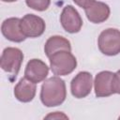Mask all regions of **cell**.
Segmentation results:
<instances>
[{
  "label": "cell",
  "instance_id": "cell-1",
  "mask_svg": "<svg viewBox=\"0 0 120 120\" xmlns=\"http://www.w3.org/2000/svg\"><path fill=\"white\" fill-rule=\"evenodd\" d=\"M67 98V89L64 80L58 76L44 81L40 90V100L46 107L61 105Z\"/></svg>",
  "mask_w": 120,
  "mask_h": 120
},
{
  "label": "cell",
  "instance_id": "cell-2",
  "mask_svg": "<svg viewBox=\"0 0 120 120\" xmlns=\"http://www.w3.org/2000/svg\"><path fill=\"white\" fill-rule=\"evenodd\" d=\"M50 68L56 76H66L70 74L77 67L76 57L67 50L55 52L50 57Z\"/></svg>",
  "mask_w": 120,
  "mask_h": 120
},
{
  "label": "cell",
  "instance_id": "cell-3",
  "mask_svg": "<svg viewBox=\"0 0 120 120\" xmlns=\"http://www.w3.org/2000/svg\"><path fill=\"white\" fill-rule=\"evenodd\" d=\"M99 51L109 56L116 55L120 52V30L108 28L103 30L98 39Z\"/></svg>",
  "mask_w": 120,
  "mask_h": 120
},
{
  "label": "cell",
  "instance_id": "cell-4",
  "mask_svg": "<svg viewBox=\"0 0 120 120\" xmlns=\"http://www.w3.org/2000/svg\"><path fill=\"white\" fill-rule=\"evenodd\" d=\"M23 61V53L22 52L14 47H8L4 49L1 59H0V66L2 69L13 77L16 78L18 75L22 63Z\"/></svg>",
  "mask_w": 120,
  "mask_h": 120
},
{
  "label": "cell",
  "instance_id": "cell-5",
  "mask_svg": "<svg viewBox=\"0 0 120 120\" xmlns=\"http://www.w3.org/2000/svg\"><path fill=\"white\" fill-rule=\"evenodd\" d=\"M21 30L26 38H38L46 28L45 22L39 16L35 14H26L21 19Z\"/></svg>",
  "mask_w": 120,
  "mask_h": 120
},
{
  "label": "cell",
  "instance_id": "cell-6",
  "mask_svg": "<svg viewBox=\"0 0 120 120\" xmlns=\"http://www.w3.org/2000/svg\"><path fill=\"white\" fill-rule=\"evenodd\" d=\"M93 77L88 71L79 72L70 82V91L74 98H83L87 97L92 90Z\"/></svg>",
  "mask_w": 120,
  "mask_h": 120
},
{
  "label": "cell",
  "instance_id": "cell-7",
  "mask_svg": "<svg viewBox=\"0 0 120 120\" xmlns=\"http://www.w3.org/2000/svg\"><path fill=\"white\" fill-rule=\"evenodd\" d=\"M62 27L70 34L78 33L82 26V19L78 10L71 5L66 6L60 15Z\"/></svg>",
  "mask_w": 120,
  "mask_h": 120
},
{
  "label": "cell",
  "instance_id": "cell-8",
  "mask_svg": "<svg viewBox=\"0 0 120 120\" xmlns=\"http://www.w3.org/2000/svg\"><path fill=\"white\" fill-rule=\"evenodd\" d=\"M85 15L93 23H101L105 22L111 13L110 7L100 1H92L84 8Z\"/></svg>",
  "mask_w": 120,
  "mask_h": 120
},
{
  "label": "cell",
  "instance_id": "cell-9",
  "mask_svg": "<svg viewBox=\"0 0 120 120\" xmlns=\"http://www.w3.org/2000/svg\"><path fill=\"white\" fill-rule=\"evenodd\" d=\"M49 73L48 66L40 59H31L28 61L24 70V77L29 81L38 83L44 81Z\"/></svg>",
  "mask_w": 120,
  "mask_h": 120
},
{
  "label": "cell",
  "instance_id": "cell-10",
  "mask_svg": "<svg viewBox=\"0 0 120 120\" xmlns=\"http://www.w3.org/2000/svg\"><path fill=\"white\" fill-rule=\"evenodd\" d=\"M113 74L112 71L105 70L100 71L95 77L94 87L95 94L98 98H105L113 94L112 91V78Z\"/></svg>",
  "mask_w": 120,
  "mask_h": 120
},
{
  "label": "cell",
  "instance_id": "cell-11",
  "mask_svg": "<svg viewBox=\"0 0 120 120\" xmlns=\"http://www.w3.org/2000/svg\"><path fill=\"white\" fill-rule=\"evenodd\" d=\"M21 19L11 17L6 19L1 25V32L3 36L12 42H22L26 37L22 34L20 26Z\"/></svg>",
  "mask_w": 120,
  "mask_h": 120
},
{
  "label": "cell",
  "instance_id": "cell-12",
  "mask_svg": "<svg viewBox=\"0 0 120 120\" xmlns=\"http://www.w3.org/2000/svg\"><path fill=\"white\" fill-rule=\"evenodd\" d=\"M36 83L28 79L22 78L14 87V96L21 102H30L36 96Z\"/></svg>",
  "mask_w": 120,
  "mask_h": 120
},
{
  "label": "cell",
  "instance_id": "cell-13",
  "mask_svg": "<svg viewBox=\"0 0 120 120\" xmlns=\"http://www.w3.org/2000/svg\"><path fill=\"white\" fill-rule=\"evenodd\" d=\"M61 50H67L71 52V45L69 40L62 36H52L49 38L44 45V52L48 58L55 52Z\"/></svg>",
  "mask_w": 120,
  "mask_h": 120
},
{
  "label": "cell",
  "instance_id": "cell-14",
  "mask_svg": "<svg viewBox=\"0 0 120 120\" xmlns=\"http://www.w3.org/2000/svg\"><path fill=\"white\" fill-rule=\"evenodd\" d=\"M25 3L32 9L44 11L50 7L51 0H25Z\"/></svg>",
  "mask_w": 120,
  "mask_h": 120
},
{
  "label": "cell",
  "instance_id": "cell-15",
  "mask_svg": "<svg viewBox=\"0 0 120 120\" xmlns=\"http://www.w3.org/2000/svg\"><path fill=\"white\" fill-rule=\"evenodd\" d=\"M112 91H113V94H120V69H118L113 74Z\"/></svg>",
  "mask_w": 120,
  "mask_h": 120
},
{
  "label": "cell",
  "instance_id": "cell-16",
  "mask_svg": "<svg viewBox=\"0 0 120 120\" xmlns=\"http://www.w3.org/2000/svg\"><path fill=\"white\" fill-rule=\"evenodd\" d=\"M77 6H79V7H81V8H85L89 3H91L92 1H94V0H72Z\"/></svg>",
  "mask_w": 120,
  "mask_h": 120
},
{
  "label": "cell",
  "instance_id": "cell-17",
  "mask_svg": "<svg viewBox=\"0 0 120 120\" xmlns=\"http://www.w3.org/2000/svg\"><path fill=\"white\" fill-rule=\"evenodd\" d=\"M62 117L63 118H68L67 115L61 113L60 112H55L54 113H52V114H49V115L46 116V118H62Z\"/></svg>",
  "mask_w": 120,
  "mask_h": 120
},
{
  "label": "cell",
  "instance_id": "cell-18",
  "mask_svg": "<svg viewBox=\"0 0 120 120\" xmlns=\"http://www.w3.org/2000/svg\"><path fill=\"white\" fill-rule=\"evenodd\" d=\"M3 2H8V3H11V2H15L17 0H2Z\"/></svg>",
  "mask_w": 120,
  "mask_h": 120
},
{
  "label": "cell",
  "instance_id": "cell-19",
  "mask_svg": "<svg viewBox=\"0 0 120 120\" xmlns=\"http://www.w3.org/2000/svg\"><path fill=\"white\" fill-rule=\"evenodd\" d=\"M119 118H120V116H119Z\"/></svg>",
  "mask_w": 120,
  "mask_h": 120
}]
</instances>
